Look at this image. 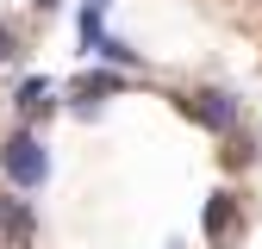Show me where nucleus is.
Here are the masks:
<instances>
[{"instance_id": "1", "label": "nucleus", "mask_w": 262, "mask_h": 249, "mask_svg": "<svg viewBox=\"0 0 262 249\" xmlns=\"http://www.w3.org/2000/svg\"><path fill=\"white\" fill-rule=\"evenodd\" d=\"M0 168H7V181H13V187H44L50 156H44V143L31 137V131H19V137L0 143Z\"/></svg>"}, {"instance_id": "2", "label": "nucleus", "mask_w": 262, "mask_h": 249, "mask_svg": "<svg viewBox=\"0 0 262 249\" xmlns=\"http://www.w3.org/2000/svg\"><path fill=\"white\" fill-rule=\"evenodd\" d=\"M187 112L193 118H200V124H212V131H231V124H237V100H231V93H193V100H187Z\"/></svg>"}, {"instance_id": "3", "label": "nucleus", "mask_w": 262, "mask_h": 249, "mask_svg": "<svg viewBox=\"0 0 262 249\" xmlns=\"http://www.w3.org/2000/svg\"><path fill=\"white\" fill-rule=\"evenodd\" d=\"M237 231V193H212L206 200V237H225Z\"/></svg>"}, {"instance_id": "4", "label": "nucleus", "mask_w": 262, "mask_h": 249, "mask_svg": "<svg viewBox=\"0 0 262 249\" xmlns=\"http://www.w3.org/2000/svg\"><path fill=\"white\" fill-rule=\"evenodd\" d=\"M0 231H7L13 243H25L31 231H38V225H31V206L25 200H0Z\"/></svg>"}, {"instance_id": "5", "label": "nucleus", "mask_w": 262, "mask_h": 249, "mask_svg": "<svg viewBox=\"0 0 262 249\" xmlns=\"http://www.w3.org/2000/svg\"><path fill=\"white\" fill-rule=\"evenodd\" d=\"M94 50H100V56H113V62H125V69H138V50H131L125 38H100Z\"/></svg>"}, {"instance_id": "6", "label": "nucleus", "mask_w": 262, "mask_h": 249, "mask_svg": "<svg viewBox=\"0 0 262 249\" xmlns=\"http://www.w3.org/2000/svg\"><path fill=\"white\" fill-rule=\"evenodd\" d=\"M81 93H119V75H88Z\"/></svg>"}, {"instance_id": "7", "label": "nucleus", "mask_w": 262, "mask_h": 249, "mask_svg": "<svg viewBox=\"0 0 262 249\" xmlns=\"http://www.w3.org/2000/svg\"><path fill=\"white\" fill-rule=\"evenodd\" d=\"M44 93H50L44 81H25V87H19V106H38V100H44Z\"/></svg>"}, {"instance_id": "8", "label": "nucleus", "mask_w": 262, "mask_h": 249, "mask_svg": "<svg viewBox=\"0 0 262 249\" xmlns=\"http://www.w3.org/2000/svg\"><path fill=\"white\" fill-rule=\"evenodd\" d=\"M7 56H13V31L0 25V62H7Z\"/></svg>"}, {"instance_id": "9", "label": "nucleus", "mask_w": 262, "mask_h": 249, "mask_svg": "<svg viewBox=\"0 0 262 249\" xmlns=\"http://www.w3.org/2000/svg\"><path fill=\"white\" fill-rule=\"evenodd\" d=\"M38 7H44V13H50V7H62V0H38Z\"/></svg>"}]
</instances>
